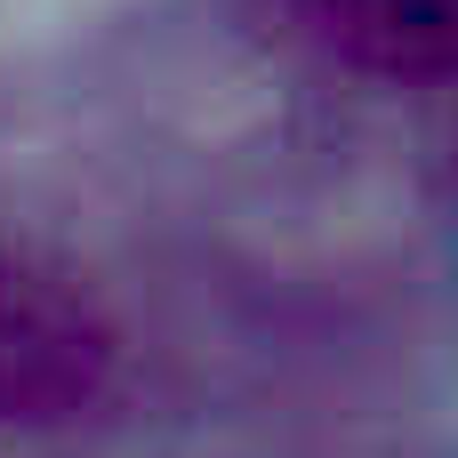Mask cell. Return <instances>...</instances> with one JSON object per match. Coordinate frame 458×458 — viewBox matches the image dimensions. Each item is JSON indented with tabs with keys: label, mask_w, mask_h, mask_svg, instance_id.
Wrapping results in <instances>:
<instances>
[{
	"label": "cell",
	"mask_w": 458,
	"mask_h": 458,
	"mask_svg": "<svg viewBox=\"0 0 458 458\" xmlns=\"http://www.w3.org/2000/svg\"><path fill=\"white\" fill-rule=\"evenodd\" d=\"M314 32L370 81L458 72V0H314Z\"/></svg>",
	"instance_id": "2"
},
{
	"label": "cell",
	"mask_w": 458,
	"mask_h": 458,
	"mask_svg": "<svg viewBox=\"0 0 458 458\" xmlns=\"http://www.w3.org/2000/svg\"><path fill=\"white\" fill-rule=\"evenodd\" d=\"M113 370L105 306L32 258H0V427H40L97 403Z\"/></svg>",
	"instance_id": "1"
}]
</instances>
